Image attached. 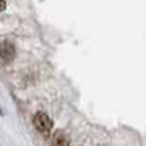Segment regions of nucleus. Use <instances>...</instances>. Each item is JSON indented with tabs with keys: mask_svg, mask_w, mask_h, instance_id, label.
<instances>
[{
	"mask_svg": "<svg viewBox=\"0 0 146 146\" xmlns=\"http://www.w3.org/2000/svg\"><path fill=\"white\" fill-rule=\"evenodd\" d=\"M52 120H50V117L47 114H44V112H37L36 115H34V127H36V130L39 131V133H42L44 136H47L49 133H50V130H52Z\"/></svg>",
	"mask_w": 146,
	"mask_h": 146,
	"instance_id": "obj_1",
	"label": "nucleus"
},
{
	"mask_svg": "<svg viewBox=\"0 0 146 146\" xmlns=\"http://www.w3.org/2000/svg\"><path fill=\"white\" fill-rule=\"evenodd\" d=\"M13 57H15V46L8 41L2 42L0 44V58L3 62H11Z\"/></svg>",
	"mask_w": 146,
	"mask_h": 146,
	"instance_id": "obj_2",
	"label": "nucleus"
},
{
	"mask_svg": "<svg viewBox=\"0 0 146 146\" xmlns=\"http://www.w3.org/2000/svg\"><path fill=\"white\" fill-rule=\"evenodd\" d=\"M50 145H52V146H70V140H68V136L65 135L62 130H57L52 135Z\"/></svg>",
	"mask_w": 146,
	"mask_h": 146,
	"instance_id": "obj_3",
	"label": "nucleus"
},
{
	"mask_svg": "<svg viewBox=\"0 0 146 146\" xmlns=\"http://www.w3.org/2000/svg\"><path fill=\"white\" fill-rule=\"evenodd\" d=\"M5 8V0H0V11Z\"/></svg>",
	"mask_w": 146,
	"mask_h": 146,
	"instance_id": "obj_4",
	"label": "nucleus"
}]
</instances>
